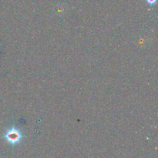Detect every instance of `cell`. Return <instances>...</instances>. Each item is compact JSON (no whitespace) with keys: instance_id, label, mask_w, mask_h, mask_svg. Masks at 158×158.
<instances>
[{"instance_id":"obj_2","label":"cell","mask_w":158,"mask_h":158,"mask_svg":"<svg viewBox=\"0 0 158 158\" xmlns=\"http://www.w3.org/2000/svg\"><path fill=\"white\" fill-rule=\"evenodd\" d=\"M147 1H148V2L149 3V4L154 5V4H155L156 2H157V0H147Z\"/></svg>"},{"instance_id":"obj_1","label":"cell","mask_w":158,"mask_h":158,"mask_svg":"<svg viewBox=\"0 0 158 158\" xmlns=\"http://www.w3.org/2000/svg\"><path fill=\"white\" fill-rule=\"evenodd\" d=\"M4 137L8 143L14 145L18 144L21 141L22 138H23V135H22L21 132L18 129L12 127L6 131L4 135Z\"/></svg>"}]
</instances>
